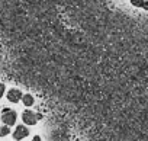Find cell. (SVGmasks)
<instances>
[{
	"instance_id": "cell-1",
	"label": "cell",
	"mask_w": 148,
	"mask_h": 141,
	"mask_svg": "<svg viewBox=\"0 0 148 141\" xmlns=\"http://www.w3.org/2000/svg\"><path fill=\"white\" fill-rule=\"evenodd\" d=\"M16 118H18V115H16V112H15L13 109H9V108H5V109H3V112H2V122H3L6 127L15 125Z\"/></svg>"
},
{
	"instance_id": "cell-2",
	"label": "cell",
	"mask_w": 148,
	"mask_h": 141,
	"mask_svg": "<svg viewBox=\"0 0 148 141\" xmlns=\"http://www.w3.org/2000/svg\"><path fill=\"white\" fill-rule=\"evenodd\" d=\"M29 135V129L25 127V125H18L15 132H13V138L15 140H23Z\"/></svg>"
},
{
	"instance_id": "cell-3",
	"label": "cell",
	"mask_w": 148,
	"mask_h": 141,
	"mask_svg": "<svg viewBox=\"0 0 148 141\" xmlns=\"http://www.w3.org/2000/svg\"><path fill=\"white\" fill-rule=\"evenodd\" d=\"M22 121L26 124V125H35L36 124V113H34L32 111H25L22 113Z\"/></svg>"
},
{
	"instance_id": "cell-4",
	"label": "cell",
	"mask_w": 148,
	"mask_h": 141,
	"mask_svg": "<svg viewBox=\"0 0 148 141\" xmlns=\"http://www.w3.org/2000/svg\"><path fill=\"white\" fill-rule=\"evenodd\" d=\"M22 92L19 90V89H10L9 92H8V100L9 102H12V103H18L21 99H22Z\"/></svg>"
},
{
	"instance_id": "cell-5",
	"label": "cell",
	"mask_w": 148,
	"mask_h": 141,
	"mask_svg": "<svg viewBox=\"0 0 148 141\" xmlns=\"http://www.w3.org/2000/svg\"><path fill=\"white\" fill-rule=\"evenodd\" d=\"M22 102L25 106H32L34 105V96L32 95H23L22 96Z\"/></svg>"
},
{
	"instance_id": "cell-6",
	"label": "cell",
	"mask_w": 148,
	"mask_h": 141,
	"mask_svg": "<svg viewBox=\"0 0 148 141\" xmlns=\"http://www.w3.org/2000/svg\"><path fill=\"white\" fill-rule=\"evenodd\" d=\"M8 134H10V127L3 125L2 128H0V137H6Z\"/></svg>"
},
{
	"instance_id": "cell-7",
	"label": "cell",
	"mask_w": 148,
	"mask_h": 141,
	"mask_svg": "<svg viewBox=\"0 0 148 141\" xmlns=\"http://www.w3.org/2000/svg\"><path fill=\"white\" fill-rule=\"evenodd\" d=\"M131 3H132V6H136V8H142V3H144V0H131Z\"/></svg>"
},
{
	"instance_id": "cell-8",
	"label": "cell",
	"mask_w": 148,
	"mask_h": 141,
	"mask_svg": "<svg viewBox=\"0 0 148 141\" xmlns=\"http://www.w3.org/2000/svg\"><path fill=\"white\" fill-rule=\"evenodd\" d=\"M3 95H5V85L0 83V99L3 98Z\"/></svg>"
},
{
	"instance_id": "cell-9",
	"label": "cell",
	"mask_w": 148,
	"mask_h": 141,
	"mask_svg": "<svg viewBox=\"0 0 148 141\" xmlns=\"http://www.w3.org/2000/svg\"><path fill=\"white\" fill-rule=\"evenodd\" d=\"M142 8H144L145 10H148V2H144V3H142Z\"/></svg>"
},
{
	"instance_id": "cell-10",
	"label": "cell",
	"mask_w": 148,
	"mask_h": 141,
	"mask_svg": "<svg viewBox=\"0 0 148 141\" xmlns=\"http://www.w3.org/2000/svg\"><path fill=\"white\" fill-rule=\"evenodd\" d=\"M32 141H41V137H39V135H35V137L32 138Z\"/></svg>"
}]
</instances>
